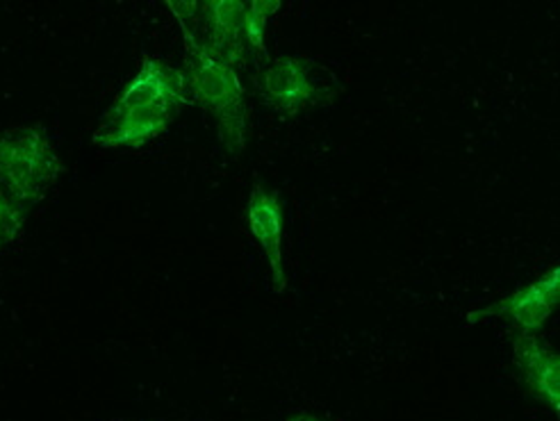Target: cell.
<instances>
[{
	"mask_svg": "<svg viewBox=\"0 0 560 421\" xmlns=\"http://www.w3.org/2000/svg\"><path fill=\"white\" fill-rule=\"evenodd\" d=\"M172 119L170 112L155 107L112 105L94 135V144L101 149L142 147L170 128Z\"/></svg>",
	"mask_w": 560,
	"mask_h": 421,
	"instance_id": "cell-8",
	"label": "cell"
},
{
	"mask_svg": "<svg viewBox=\"0 0 560 421\" xmlns=\"http://www.w3.org/2000/svg\"><path fill=\"white\" fill-rule=\"evenodd\" d=\"M248 229L265 250L271 271V285L280 294L285 292V267H283V201L276 191L256 185L248 196Z\"/></svg>",
	"mask_w": 560,
	"mask_h": 421,
	"instance_id": "cell-7",
	"label": "cell"
},
{
	"mask_svg": "<svg viewBox=\"0 0 560 421\" xmlns=\"http://www.w3.org/2000/svg\"><path fill=\"white\" fill-rule=\"evenodd\" d=\"M560 296V269L553 267L549 273L538 278L536 283H530L515 294L494 301L481 311H474L467 315V321H486V319H503L513 324L520 332L536 335L545 321L556 311Z\"/></svg>",
	"mask_w": 560,
	"mask_h": 421,
	"instance_id": "cell-3",
	"label": "cell"
},
{
	"mask_svg": "<svg viewBox=\"0 0 560 421\" xmlns=\"http://www.w3.org/2000/svg\"><path fill=\"white\" fill-rule=\"evenodd\" d=\"M189 103L187 78L183 69H176L155 58H147L135 73L132 82L119 94L115 105L124 107H155L170 115H178V109Z\"/></svg>",
	"mask_w": 560,
	"mask_h": 421,
	"instance_id": "cell-5",
	"label": "cell"
},
{
	"mask_svg": "<svg viewBox=\"0 0 560 421\" xmlns=\"http://www.w3.org/2000/svg\"><path fill=\"white\" fill-rule=\"evenodd\" d=\"M260 92L280 115L296 117L305 107L317 105L326 94L319 87L313 62L303 58H278L260 78Z\"/></svg>",
	"mask_w": 560,
	"mask_h": 421,
	"instance_id": "cell-4",
	"label": "cell"
},
{
	"mask_svg": "<svg viewBox=\"0 0 560 421\" xmlns=\"http://www.w3.org/2000/svg\"><path fill=\"white\" fill-rule=\"evenodd\" d=\"M280 10L278 0H250L246 3V46L248 58L254 62H260L267 58L265 48V31L269 16H273Z\"/></svg>",
	"mask_w": 560,
	"mask_h": 421,
	"instance_id": "cell-9",
	"label": "cell"
},
{
	"mask_svg": "<svg viewBox=\"0 0 560 421\" xmlns=\"http://www.w3.org/2000/svg\"><path fill=\"white\" fill-rule=\"evenodd\" d=\"M285 421H328V419H324V417H317V414H307V412H301V414L288 417Z\"/></svg>",
	"mask_w": 560,
	"mask_h": 421,
	"instance_id": "cell-11",
	"label": "cell"
},
{
	"mask_svg": "<svg viewBox=\"0 0 560 421\" xmlns=\"http://www.w3.org/2000/svg\"><path fill=\"white\" fill-rule=\"evenodd\" d=\"M60 157L42 126L0 132V185L31 210L60 174Z\"/></svg>",
	"mask_w": 560,
	"mask_h": 421,
	"instance_id": "cell-2",
	"label": "cell"
},
{
	"mask_svg": "<svg viewBox=\"0 0 560 421\" xmlns=\"http://www.w3.org/2000/svg\"><path fill=\"white\" fill-rule=\"evenodd\" d=\"M25 214H27V208L16 199L14 194H10L3 185H0V248H5L19 237Z\"/></svg>",
	"mask_w": 560,
	"mask_h": 421,
	"instance_id": "cell-10",
	"label": "cell"
},
{
	"mask_svg": "<svg viewBox=\"0 0 560 421\" xmlns=\"http://www.w3.org/2000/svg\"><path fill=\"white\" fill-rule=\"evenodd\" d=\"M187 42V94L189 103L210 112L219 139L231 155H240L246 147V96L240 71L194 37Z\"/></svg>",
	"mask_w": 560,
	"mask_h": 421,
	"instance_id": "cell-1",
	"label": "cell"
},
{
	"mask_svg": "<svg viewBox=\"0 0 560 421\" xmlns=\"http://www.w3.org/2000/svg\"><path fill=\"white\" fill-rule=\"evenodd\" d=\"M513 362L522 385L534 399L549 406L553 412L560 408V358L540 342L536 335L517 332L513 337Z\"/></svg>",
	"mask_w": 560,
	"mask_h": 421,
	"instance_id": "cell-6",
	"label": "cell"
}]
</instances>
